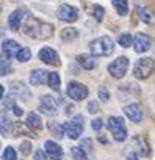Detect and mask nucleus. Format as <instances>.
<instances>
[{
  "label": "nucleus",
  "mask_w": 155,
  "mask_h": 160,
  "mask_svg": "<svg viewBox=\"0 0 155 160\" xmlns=\"http://www.w3.org/2000/svg\"><path fill=\"white\" fill-rule=\"evenodd\" d=\"M61 126H63V132L69 138H72V140H77V138L82 135V130H83L82 124L80 122H75V121H69V122H64Z\"/></svg>",
  "instance_id": "nucleus-8"
},
{
  "label": "nucleus",
  "mask_w": 155,
  "mask_h": 160,
  "mask_svg": "<svg viewBox=\"0 0 155 160\" xmlns=\"http://www.w3.org/2000/svg\"><path fill=\"white\" fill-rule=\"evenodd\" d=\"M72 155L75 157V160H86V154L82 148H72Z\"/></svg>",
  "instance_id": "nucleus-29"
},
{
  "label": "nucleus",
  "mask_w": 155,
  "mask_h": 160,
  "mask_svg": "<svg viewBox=\"0 0 155 160\" xmlns=\"http://www.w3.org/2000/svg\"><path fill=\"white\" fill-rule=\"evenodd\" d=\"M77 61H79L85 69H93L94 68V58L91 57V55H86V53H82V55H79L77 57Z\"/></svg>",
  "instance_id": "nucleus-21"
},
{
  "label": "nucleus",
  "mask_w": 155,
  "mask_h": 160,
  "mask_svg": "<svg viewBox=\"0 0 155 160\" xmlns=\"http://www.w3.org/2000/svg\"><path fill=\"white\" fill-rule=\"evenodd\" d=\"M127 160H138V155H136L135 152H130V154L127 155Z\"/></svg>",
  "instance_id": "nucleus-37"
},
{
  "label": "nucleus",
  "mask_w": 155,
  "mask_h": 160,
  "mask_svg": "<svg viewBox=\"0 0 155 160\" xmlns=\"http://www.w3.org/2000/svg\"><path fill=\"white\" fill-rule=\"evenodd\" d=\"M13 110H14V115H17V116H21V115H22V113H24V112H22V110H21V108H19V107H16V105H14V107H13Z\"/></svg>",
  "instance_id": "nucleus-38"
},
{
  "label": "nucleus",
  "mask_w": 155,
  "mask_h": 160,
  "mask_svg": "<svg viewBox=\"0 0 155 160\" xmlns=\"http://www.w3.org/2000/svg\"><path fill=\"white\" fill-rule=\"evenodd\" d=\"M91 14L94 16L96 21H102V19H104V14H105V10H104V7H100V5H93V7H91Z\"/></svg>",
  "instance_id": "nucleus-24"
},
{
  "label": "nucleus",
  "mask_w": 155,
  "mask_h": 160,
  "mask_svg": "<svg viewBox=\"0 0 155 160\" xmlns=\"http://www.w3.org/2000/svg\"><path fill=\"white\" fill-rule=\"evenodd\" d=\"M10 72V66L8 64H0V75H7Z\"/></svg>",
  "instance_id": "nucleus-35"
},
{
  "label": "nucleus",
  "mask_w": 155,
  "mask_h": 160,
  "mask_svg": "<svg viewBox=\"0 0 155 160\" xmlns=\"http://www.w3.org/2000/svg\"><path fill=\"white\" fill-rule=\"evenodd\" d=\"M13 132L16 133V137H17V135H28V137H35V135H31L30 132H27V130H25V126H24L22 122H14Z\"/></svg>",
  "instance_id": "nucleus-26"
},
{
  "label": "nucleus",
  "mask_w": 155,
  "mask_h": 160,
  "mask_svg": "<svg viewBox=\"0 0 155 160\" xmlns=\"http://www.w3.org/2000/svg\"><path fill=\"white\" fill-rule=\"evenodd\" d=\"M113 49H114L113 39L107 35L99 36V38H96L90 42V50L96 57H107V55L113 53Z\"/></svg>",
  "instance_id": "nucleus-2"
},
{
  "label": "nucleus",
  "mask_w": 155,
  "mask_h": 160,
  "mask_svg": "<svg viewBox=\"0 0 155 160\" xmlns=\"http://www.w3.org/2000/svg\"><path fill=\"white\" fill-rule=\"evenodd\" d=\"M39 60L44 61L46 64H52V66H58L60 64V58H58V53L50 49V47H44L39 50Z\"/></svg>",
  "instance_id": "nucleus-9"
},
{
  "label": "nucleus",
  "mask_w": 155,
  "mask_h": 160,
  "mask_svg": "<svg viewBox=\"0 0 155 160\" xmlns=\"http://www.w3.org/2000/svg\"><path fill=\"white\" fill-rule=\"evenodd\" d=\"M91 126H93V129H94V130H100V129H102V126H104V122H102V119H100V118H96V119L93 121V124H91Z\"/></svg>",
  "instance_id": "nucleus-34"
},
{
  "label": "nucleus",
  "mask_w": 155,
  "mask_h": 160,
  "mask_svg": "<svg viewBox=\"0 0 155 160\" xmlns=\"http://www.w3.org/2000/svg\"><path fill=\"white\" fill-rule=\"evenodd\" d=\"M127 69H128V58L127 57H119L113 63H110V66H108V72L113 78H122L125 75Z\"/></svg>",
  "instance_id": "nucleus-5"
},
{
  "label": "nucleus",
  "mask_w": 155,
  "mask_h": 160,
  "mask_svg": "<svg viewBox=\"0 0 155 160\" xmlns=\"http://www.w3.org/2000/svg\"><path fill=\"white\" fill-rule=\"evenodd\" d=\"M56 16H58V19H61L64 22H75L77 19H79V10L64 3L56 10Z\"/></svg>",
  "instance_id": "nucleus-7"
},
{
  "label": "nucleus",
  "mask_w": 155,
  "mask_h": 160,
  "mask_svg": "<svg viewBox=\"0 0 155 160\" xmlns=\"http://www.w3.org/2000/svg\"><path fill=\"white\" fill-rule=\"evenodd\" d=\"M24 33L30 35L31 38L47 39L53 33V25H50L47 22H42V21H38V19L27 14V21L24 22Z\"/></svg>",
  "instance_id": "nucleus-1"
},
{
  "label": "nucleus",
  "mask_w": 155,
  "mask_h": 160,
  "mask_svg": "<svg viewBox=\"0 0 155 160\" xmlns=\"http://www.w3.org/2000/svg\"><path fill=\"white\" fill-rule=\"evenodd\" d=\"M35 160H46V154L38 149V151L35 152Z\"/></svg>",
  "instance_id": "nucleus-36"
},
{
  "label": "nucleus",
  "mask_w": 155,
  "mask_h": 160,
  "mask_svg": "<svg viewBox=\"0 0 155 160\" xmlns=\"http://www.w3.org/2000/svg\"><path fill=\"white\" fill-rule=\"evenodd\" d=\"M17 60L19 61H22V63H25V61H28L30 58H31V50L28 49V47H24V49H21L19 52H17Z\"/></svg>",
  "instance_id": "nucleus-25"
},
{
  "label": "nucleus",
  "mask_w": 155,
  "mask_h": 160,
  "mask_svg": "<svg viewBox=\"0 0 155 160\" xmlns=\"http://www.w3.org/2000/svg\"><path fill=\"white\" fill-rule=\"evenodd\" d=\"M99 98H100V101H104V102H107L108 99H110V93L102 87V88H99Z\"/></svg>",
  "instance_id": "nucleus-32"
},
{
  "label": "nucleus",
  "mask_w": 155,
  "mask_h": 160,
  "mask_svg": "<svg viewBox=\"0 0 155 160\" xmlns=\"http://www.w3.org/2000/svg\"><path fill=\"white\" fill-rule=\"evenodd\" d=\"M111 3H113V7H114V10L118 11L119 16H125L128 13V2L127 0H113Z\"/></svg>",
  "instance_id": "nucleus-20"
},
{
  "label": "nucleus",
  "mask_w": 155,
  "mask_h": 160,
  "mask_svg": "<svg viewBox=\"0 0 155 160\" xmlns=\"http://www.w3.org/2000/svg\"><path fill=\"white\" fill-rule=\"evenodd\" d=\"M49 129L53 130L56 137H63V126H56V122H50L49 124Z\"/></svg>",
  "instance_id": "nucleus-31"
},
{
  "label": "nucleus",
  "mask_w": 155,
  "mask_h": 160,
  "mask_svg": "<svg viewBox=\"0 0 155 160\" xmlns=\"http://www.w3.org/2000/svg\"><path fill=\"white\" fill-rule=\"evenodd\" d=\"M39 108L46 115H55L56 113V102L50 96H42L39 101Z\"/></svg>",
  "instance_id": "nucleus-11"
},
{
  "label": "nucleus",
  "mask_w": 155,
  "mask_h": 160,
  "mask_svg": "<svg viewBox=\"0 0 155 160\" xmlns=\"http://www.w3.org/2000/svg\"><path fill=\"white\" fill-rule=\"evenodd\" d=\"M2 158H3V160H17V158H16V151H14L13 148H10V146H8V148L5 149V152H3Z\"/></svg>",
  "instance_id": "nucleus-28"
},
{
  "label": "nucleus",
  "mask_w": 155,
  "mask_h": 160,
  "mask_svg": "<svg viewBox=\"0 0 155 160\" xmlns=\"http://www.w3.org/2000/svg\"><path fill=\"white\" fill-rule=\"evenodd\" d=\"M27 18V11L25 10H16V11H13L11 14H10V27L13 28V30H19V27H21V24L24 22V19Z\"/></svg>",
  "instance_id": "nucleus-14"
},
{
  "label": "nucleus",
  "mask_w": 155,
  "mask_h": 160,
  "mask_svg": "<svg viewBox=\"0 0 155 160\" xmlns=\"http://www.w3.org/2000/svg\"><path fill=\"white\" fill-rule=\"evenodd\" d=\"M132 35L130 33H122V35H119V38H118V42L122 46V47H128L130 44H132Z\"/></svg>",
  "instance_id": "nucleus-27"
},
{
  "label": "nucleus",
  "mask_w": 155,
  "mask_h": 160,
  "mask_svg": "<svg viewBox=\"0 0 155 160\" xmlns=\"http://www.w3.org/2000/svg\"><path fill=\"white\" fill-rule=\"evenodd\" d=\"M153 68H155V63L152 58L149 57H144V58H139L136 63H135V68H133V75L136 78H147L152 72H153Z\"/></svg>",
  "instance_id": "nucleus-3"
},
{
  "label": "nucleus",
  "mask_w": 155,
  "mask_h": 160,
  "mask_svg": "<svg viewBox=\"0 0 155 160\" xmlns=\"http://www.w3.org/2000/svg\"><path fill=\"white\" fill-rule=\"evenodd\" d=\"M3 93H5V88H3L2 85H0V99H2V98H3Z\"/></svg>",
  "instance_id": "nucleus-39"
},
{
  "label": "nucleus",
  "mask_w": 155,
  "mask_h": 160,
  "mask_svg": "<svg viewBox=\"0 0 155 160\" xmlns=\"http://www.w3.org/2000/svg\"><path fill=\"white\" fill-rule=\"evenodd\" d=\"M124 113L133 122H139L143 119V110H141V107L138 104H128V105H125L124 107Z\"/></svg>",
  "instance_id": "nucleus-12"
},
{
  "label": "nucleus",
  "mask_w": 155,
  "mask_h": 160,
  "mask_svg": "<svg viewBox=\"0 0 155 160\" xmlns=\"http://www.w3.org/2000/svg\"><path fill=\"white\" fill-rule=\"evenodd\" d=\"M77 36H79V32H77L75 28H64L63 32H61V39L63 41H66V42H69V41H74Z\"/></svg>",
  "instance_id": "nucleus-22"
},
{
  "label": "nucleus",
  "mask_w": 155,
  "mask_h": 160,
  "mask_svg": "<svg viewBox=\"0 0 155 160\" xmlns=\"http://www.w3.org/2000/svg\"><path fill=\"white\" fill-rule=\"evenodd\" d=\"M133 44H135V50L138 53H143V52L149 50V47H150V38L146 33H136V36L133 39Z\"/></svg>",
  "instance_id": "nucleus-10"
},
{
  "label": "nucleus",
  "mask_w": 155,
  "mask_h": 160,
  "mask_svg": "<svg viewBox=\"0 0 155 160\" xmlns=\"http://www.w3.org/2000/svg\"><path fill=\"white\" fill-rule=\"evenodd\" d=\"M10 90H11L13 94L21 96L22 99H28V98H30V91H28V88H27L22 82H13V83L10 85Z\"/></svg>",
  "instance_id": "nucleus-18"
},
{
  "label": "nucleus",
  "mask_w": 155,
  "mask_h": 160,
  "mask_svg": "<svg viewBox=\"0 0 155 160\" xmlns=\"http://www.w3.org/2000/svg\"><path fill=\"white\" fill-rule=\"evenodd\" d=\"M19 149H21V152H22L24 155H28V154L31 152V143H30V141H22Z\"/></svg>",
  "instance_id": "nucleus-30"
},
{
  "label": "nucleus",
  "mask_w": 155,
  "mask_h": 160,
  "mask_svg": "<svg viewBox=\"0 0 155 160\" xmlns=\"http://www.w3.org/2000/svg\"><path fill=\"white\" fill-rule=\"evenodd\" d=\"M47 83H49V87H50L52 90L58 91V90H60V75H58L56 72H50L49 77H47Z\"/></svg>",
  "instance_id": "nucleus-23"
},
{
  "label": "nucleus",
  "mask_w": 155,
  "mask_h": 160,
  "mask_svg": "<svg viewBox=\"0 0 155 160\" xmlns=\"http://www.w3.org/2000/svg\"><path fill=\"white\" fill-rule=\"evenodd\" d=\"M2 50H3V53H5L8 58H13V57L17 55V52L21 50V47H19V44H17L16 41L7 39V41L3 42V46H2Z\"/></svg>",
  "instance_id": "nucleus-17"
},
{
  "label": "nucleus",
  "mask_w": 155,
  "mask_h": 160,
  "mask_svg": "<svg viewBox=\"0 0 155 160\" xmlns=\"http://www.w3.org/2000/svg\"><path fill=\"white\" fill-rule=\"evenodd\" d=\"M47 77H49V74L44 69H33L30 74V82H31V85L38 87V85H42L47 82Z\"/></svg>",
  "instance_id": "nucleus-16"
},
{
  "label": "nucleus",
  "mask_w": 155,
  "mask_h": 160,
  "mask_svg": "<svg viewBox=\"0 0 155 160\" xmlns=\"http://www.w3.org/2000/svg\"><path fill=\"white\" fill-rule=\"evenodd\" d=\"M88 112H90V113H97V112H99V107H97V102H94V101H91V102H88Z\"/></svg>",
  "instance_id": "nucleus-33"
},
{
  "label": "nucleus",
  "mask_w": 155,
  "mask_h": 160,
  "mask_svg": "<svg viewBox=\"0 0 155 160\" xmlns=\"http://www.w3.org/2000/svg\"><path fill=\"white\" fill-rule=\"evenodd\" d=\"M27 126L31 127L33 130H41L42 129V121L36 113H28L27 116Z\"/></svg>",
  "instance_id": "nucleus-19"
},
{
  "label": "nucleus",
  "mask_w": 155,
  "mask_h": 160,
  "mask_svg": "<svg viewBox=\"0 0 155 160\" xmlns=\"http://www.w3.org/2000/svg\"><path fill=\"white\" fill-rule=\"evenodd\" d=\"M67 96L74 101H83L88 96V88L83 83L79 82H70L67 85Z\"/></svg>",
  "instance_id": "nucleus-6"
},
{
  "label": "nucleus",
  "mask_w": 155,
  "mask_h": 160,
  "mask_svg": "<svg viewBox=\"0 0 155 160\" xmlns=\"http://www.w3.org/2000/svg\"><path fill=\"white\" fill-rule=\"evenodd\" d=\"M136 13H138V18H139L144 24H149V25L155 24V16H153V13H152L147 7H144V5H141V3H138V2H136Z\"/></svg>",
  "instance_id": "nucleus-13"
},
{
  "label": "nucleus",
  "mask_w": 155,
  "mask_h": 160,
  "mask_svg": "<svg viewBox=\"0 0 155 160\" xmlns=\"http://www.w3.org/2000/svg\"><path fill=\"white\" fill-rule=\"evenodd\" d=\"M108 129L113 133V138L116 141H124L127 138V129L124 124V119L119 116H110L108 118Z\"/></svg>",
  "instance_id": "nucleus-4"
},
{
  "label": "nucleus",
  "mask_w": 155,
  "mask_h": 160,
  "mask_svg": "<svg viewBox=\"0 0 155 160\" xmlns=\"http://www.w3.org/2000/svg\"><path fill=\"white\" fill-rule=\"evenodd\" d=\"M46 152L47 155L52 158V160H61V155H63V151L60 148V144H56L55 141H46Z\"/></svg>",
  "instance_id": "nucleus-15"
}]
</instances>
